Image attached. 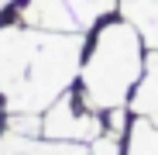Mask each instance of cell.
Here are the masks:
<instances>
[{
    "mask_svg": "<svg viewBox=\"0 0 158 155\" xmlns=\"http://www.w3.org/2000/svg\"><path fill=\"white\" fill-rule=\"evenodd\" d=\"M83 69L79 31L0 24V100L10 114H45Z\"/></svg>",
    "mask_w": 158,
    "mask_h": 155,
    "instance_id": "cell-1",
    "label": "cell"
},
{
    "mask_svg": "<svg viewBox=\"0 0 158 155\" xmlns=\"http://www.w3.org/2000/svg\"><path fill=\"white\" fill-rule=\"evenodd\" d=\"M144 72V41L131 21H107L93 38V48L79 69L83 103L103 114L124 107Z\"/></svg>",
    "mask_w": 158,
    "mask_h": 155,
    "instance_id": "cell-2",
    "label": "cell"
},
{
    "mask_svg": "<svg viewBox=\"0 0 158 155\" xmlns=\"http://www.w3.org/2000/svg\"><path fill=\"white\" fill-rule=\"evenodd\" d=\"M41 135L48 141H93L103 135V117L89 110L83 97L62 93L52 107L41 114Z\"/></svg>",
    "mask_w": 158,
    "mask_h": 155,
    "instance_id": "cell-3",
    "label": "cell"
},
{
    "mask_svg": "<svg viewBox=\"0 0 158 155\" xmlns=\"http://www.w3.org/2000/svg\"><path fill=\"white\" fill-rule=\"evenodd\" d=\"M17 24L41 28V31H76V14L69 0H24Z\"/></svg>",
    "mask_w": 158,
    "mask_h": 155,
    "instance_id": "cell-4",
    "label": "cell"
},
{
    "mask_svg": "<svg viewBox=\"0 0 158 155\" xmlns=\"http://www.w3.org/2000/svg\"><path fill=\"white\" fill-rule=\"evenodd\" d=\"M117 7L124 21H131L138 28L141 41L151 52H158V0H117Z\"/></svg>",
    "mask_w": 158,
    "mask_h": 155,
    "instance_id": "cell-5",
    "label": "cell"
},
{
    "mask_svg": "<svg viewBox=\"0 0 158 155\" xmlns=\"http://www.w3.org/2000/svg\"><path fill=\"white\" fill-rule=\"evenodd\" d=\"M131 110L138 117H158V52L144 55V72L131 93Z\"/></svg>",
    "mask_w": 158,
    "mask_h": 155,
    "instance_id": "cell-6",
    "label": "cell"
},
{
    "mask_svg": "<svg viewBox=\"0 0 158 155\" xmlns=\"http://www.w3.org/2000/svg\"><path fill=\"white\" fill-rule=\"evenodd\" d=\"M124 155H158V124L151 117H138L131 124Z\"/></svg>",
    "mask_w": 158,
    "mask_h": 155,
    "instance_id": "cell-7",
    "label": "cell"
},
{
    "mask_svg": "<svg viewBox=\"0 0 158 155\" xmlns=\"http://www.w3.org/2000/svg\"><path fill=\"white\" fill-rule=\"evenodd\" d=\"M69 7L76 14V24L79 28H89L93 21H100L103 14H110L117 7V0H69Z\"/></svg>",
    "mask_w": 158,
    "mask_h": 155,
    "instance_id": "cell-8",
    "label": "cell"
},
{
    "mask_svg": "<svg viewBox=\"0 0 158 155\" xmlns=\"http://www.w3.org/2000/svg\"><path fill=\"white\" fill-rule=\"evenodd\" d=\"M7 131L24 135V138H38L41 135V114H10Z\"/></svg>",
    "mask_w": 158,
    "mask_h": 155,
    "instance_id": "cell-9",
    "label": "cell"
},
{
    "mask_svg": "<svg viewBox=\"0 0 158 155\" xmlns=\"http://www.w3.org/2000/svg\"><path fill=\"white\" fill-rule=\"evenodd\" d=\"M89 155H124L120 138H117V135H110V131H103L100 138H93V141H89Z\"/></svg>",
    "mask_w": 158,
    "mask_h": 155,
    "instance_id": "cell-10",
    "label": "cell"
},
{
    "mask_svg": "<svg viewBox=\"0 0 158 155\" xmlns=\"http://www.w3.org/2000/svg\"><path fill=\"white\" fill-rule=\"evenodd\" d=\"M107 114H110V117H107V124H110L107 131L120 138V135H124V127H127V107H114V110H107Z\"/></svg>",
    "mask_w": 158,
    "mask_h": 155,
    "instance_id": "cell-11",
    "label": "cell"
},
{
    "mask_svg": "<svg viewBox=\"0 0 158 155\" xmlns=\"http://www.w3.org/2000/svg\"><path fill=\"white\" fill-rule=\"evenodd\" d=\"M10 4H14V0H0V14H4V11H7Z\"/></svg>",
    "mask_w": 158,
    "mask_h": 155,
    "instance_id": "cell-12",
    "label": "cell"
},
{
    "mask_svg": "<svg viewBox=\"0 0 158 155\" xmlns=\"http://www.w3.org/2000/svg\"><path fill=\"white\" fill-rule=\"evenodd\" d=\"M151 121H155V124H158V117H151Z\"/></svg>",
    "mask_w": 158,
    "mask_h": 155,
    "instance_id": "cell-13",
    "label": "cell"
},
{
    "mask_svg": "<svg viewBox=\"0 0 158 155\" xmlns=\"http://www.w3.org/2000/svg\"><path fill=\"white\" fill-rule=\"evenodd\" d=\"M0 110H4V103H0Z\"/></svg>",
    "mask_w": 158,
    "mask_h": 155,
    "instance_id": "cell-14",
    "label": "cell"
}]
</instances>
